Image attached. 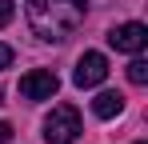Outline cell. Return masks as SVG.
Masks as SVG:
<instances>
[{"instance_id":"cell-5","label":"cell","mask_w":148,"mask_h":144,"mask_svg":"<svg viewBox=\"0 0 148 144\" xmlns=\"http://www.w3.org/2000/svg\"><path fill=\"white\" fill-rule=\"evenodd\" d=\"M108 44L116 48V52H140V48L148 44V28H144V24H136V20L116 24V28L108 32Z\"/></svg>"},{"instance_id":"cell-7","label":"cell","mask_w":148,"mask_h":144,"mask_svg":"<svg viewBox=\"0 0 148 144\" xmlns=\"http://www.w3.org/2000/svg\"><path fill=\"white\" fill-rule=\"evenodd\" d=\"M128 80H132V84H148V60L136 56V60L128 64Z\"/></svg>"},{"instance_id":"cell-10","label":"cell","mask_w":148,"mask_h":144,"mask_svg":"<svg viewBox=\"0 0 148 144\" xmlns=\"http://www.w3.org/2000/svg\"><path fill=\"white\" fill-rule=\"evenodd\" d=\"M12 140V124H4V120H0V144H8Z\"/></svg>"},{"instance_id":"cell-6","label":"cell","mask_w":148,"mask_h":144,"mask_svg":"<svg viewBox=\"0 0 148 144\" xmlns=\"http://www.w3.org/2000/svg\"><path fill=\"white\" fill-rule=\"evenodd\" d=\"M92 112H96L100 120L120 116V112H124V96H120V92H100L96 100H92Z\"/></svg>"},{"instance_id":"cell-8","label":"cell","mask_w":148,"mask_h":144,"mask_svg":"<svg viewBox=\"0 0 148 144\" xmlns=\"http://www.w3.org/2000/svg\"><path fill=\"white\" fill-rule=\"evenodd\" d=\"M12 12H16V0H0V28L12 24Z\"/></svg>"},{"instance_id":"cell-1","label":"cell","mask_w":148,"mask_h":144,"mask_svg":"<svg viewBox=\"0 0 148 144\" xmlns=\"http://www.w3.org/2000/svg\"><path fill=\"white\" fill-rule=\"evenodd\" d=\"M24 4L28 24L40 40H68L88 12V0H24Z\"/></svg>"},{"instance_id":"cell-9","label":"cell","mask_w":148,"mask_h":144,"mask_svg":"<svg viewBox=\"0 0 148 144\" xmlns=\"http://www.w3.org/2000/svg\"><path fill=\"white\" fill-rule=\"evenodd\" d=\"M8 64H12V48H8V44H0V72L8 68Z\"/></svg>"},{"instance_id":"cell-11","label":"cell","mask_w":148,"mask_h":144,"mask_svg":"<svg viewBox=\"0 0 148 144\" xmlns=\"http://www.w3.org/2000/svg\"><path fill=\"white\" fill-rule=\"evenodd\" d=\"M136 144H144V140H136Z\"/></svg>"},{"instance_id":"cell-4","label":"cell","mask_w":148,"mask_h":144,"mask_svg":"<svg viewBox=\"0 0 148 144\" xmlns=\"http://www.w3.org/2000/svg\"><path fill=\"white\" fill-rule=\"evenodd\" d=\"M56 88H60V80H56V72H48V68H32V72L20 76V96H24V100H52Z\"/></svg>"},{"instance_id":"cell-2","label":"cell","mask_w":148,"mask_h":144,"mask_svg":"<svg viewBox=\"0 0 148 144\" xmlns=\"http://www.w3.org/2000/svg\"><path fill=\"white\" fill-rule=\"evenodd\" d=\"M76 136H80V112L72 104L52 108V116L44 120V140L48 144H72Z\"/></svg>"},{"instance_id":"cell-3","label":"cell","mask_w":148,"mask_h":144,"mask_svg":"<svg viewBox=\"0 0 148 144\" xmlns=\"http://www.w3.org/2000/svg\"><path fill=\"white\" fill-rule=\"evenodd\" d=\"M104 76H108V56H104V52H84V56L76 60L72 84L76 88H96V84H104Z\"/></svg>"}]
</instances>
